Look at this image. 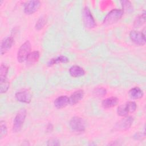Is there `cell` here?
<instances>
[{
    "mask_svg": "<svg viewBox=\"0 0 146 146\" xmlns=\"http://www.w3.org/2000/svg\"><path fill=\"white\" fill-rule=\"evenodd\" d=\"M117 113L119 116L125 117L127 116L129 113L127 103L125 104H121L117 107Z\"/></svg>",
    "mask_w": 146,
    "mask_h": 146,
    "instance_id": "ac0fdd59",
    "label": "cell"
},
{
    "mask_svg": "<svg viewBox=\"0 0 146 146\" xmlns=\"http://www.w3.org/2000/svg\"><path fill=\"white\" fill-rule=\"evenodd\" d=\"M145 22V11H144L143 13L136 17L134 21L133 26L135 27H139L142 26Z\"/></svg>",
    "mask_w": 146,
    "mask_h": 146,
    "instance_id": "d6986e66",
    "label": "cell"
},
{
    "mask_svg": "<svg viewBox=\"0 0 146 146\" xmlns=\"http://www.w3.org/2000/svg\"><path fill=\"white\" fill-rule=\"evenodd\" d=\"M127 104L129 113L133 112L134 111H136L137 106H136V104L134 102H129L127 103Z\"/></svg>",
    "mask_w": 146,
    "mask_h": 146,
    "instance_id": "484cf974",
    "label": "cell"
},
{
    "mask_svg": "<svg viewBox=\"0 0 146 146\" xmlns=\"http://www.w3.org/2000/svg\"><path fill=\"white\" fill-rule=\"evenodd\" d=\"M69 104V98L67 96H60L57 98L54 102V106L58 109H61L66 106H67Z\"/></svg>",
    "mask_w": 146,
    "mask_h": 146,
    "instance_id": "8fae6325",
    "label": "cell"
},
{
    "mask_svg": "<svg viewBox=\"0 0 146 146\" xmlns=\"http://www.w3.org/2000/svg\"><path fill=\"white\" fill-rule=\"evenodd\" d=\"M70 126L71 129L78 132H82L85 131L86 126L84 121L78 116L73 117L70 121Z\"/></svg>",
    "mask_w": 146,
    "mask_h": 146,
    "instance_id": "277c9868",
    "label": "cell"
},
{
    "mask_svg": "<svg viewBox=\"0 0 146 146\" xmlns=\"http://www.w3.org/2000/svg\"><path fill=\"white\" fill-rule=\"evenodd\" d=\"M2 2H3V1H0V5H1V3H2Z\"/></svg>",
    "mask_w": 146,
    "mask_h": 146,
    "instance_id": "f1b7e54d",
    "label": "cell"
},
{
    "mask_svg": "<svg viewBox=\"0 0 146 146\" xmlns=\"http://www.w3.org/2000/svg\"><path fill=\"white\" fill-rule=\"evenodd\" d=\"M10 86L9 82L6 80H3L0 82V92L1 94L5 93L9 89Z\"/></svg>",
    "mask_w": 146,
    "mask_h": 146,
    "instance_id": "cb8c5ba5",
    "label": "cell"
},
{
    "mask_svg": "<svg viewBox=\"0 0 146 146\" xmlns=\"http://www.w3.org/2000/svg\"><path fill=\"white\" fill-rule=\"evenodd\" d=\"M40 6L39 1H30L24 6V11L26 14H32L36 12Z\"/></svg>",
    "mask_w": 146,
    "mask_h": 146,
    "instance_id": "ba28073f",
    "label": "cell"
},
{
    "mask_svg": "<svg viewBox=\"0 0 146 146\" xmlns=\"http://www.w3.org/2000/svg\"><path fill=\"white\" fill-rule=\"evenodd\" d=\"M8 72V67L3 64H2L0 67V82L6 80V77L7 76Z\"/></svg>",
    "mask_w": 146,
    "mask_h": 146,
    "instance_id": "44dd1931",
    "label": "cell"
},
{
    "mask_svg": "<svg viewBox=\"0 0 146 146\" xmlns=\"http://www.w3.org/2000/svg\"><path fill=\"white\" fill-rule=\"evenodd\" d=\"M39 58V52L38 51H35L32 52H30L28 55L26 61L27 63L32 64L36 63Z\"/></svg>",
    "mask_w": 146,
    "mask_h": 146,
    "instance_id": "e0dca14e",
    "label": "cell"
},
{
    "mask_svg": "<svg viewBox=\"0 0 146 146\" xmlns=\"http://www.w3.org/2000/svg\"><path fill=\"white\" fill-rule=\"evenodd\" d=\"M47 145H60V143H59V140H58L57 139H51L48 140Z\"/></svg>",
    "mask_w": 146,
    "mask_h": 146,
    "instance_id": "4316f807",
    "label": "cell"
},
{
    "mask_svg": "<svg viewBox=\"0 0 146 146\" xmlns=\"http://www.w3.org/2000/svg\"><path fill=\"white\" fill-rule=\"evenodd\" d=\"M124 11L121 9H115L110 11L103 20V24L110 25L117 22L123 16Z\"/></svg>",
    "mask_w": 146,
    "mask_h": 146,
    "instance_id": "6da1fadb",
    "label": "cell"
},
{
    "mask_svg": "<svg viewBox=\"0 0 146 146\" xmlns=\"http://www.w3.org/2000/svg\"><path fill=\"white\" fill-rule=\"evenodd\" d=\"M14 39L11 36H9L5 39H4L1 45V54L3 55L6 53L12 47L13 44Z\"/></svg>",
    "mask_w": 146,
    "mask_h": 146,
    "instance_id": "30bf717a",
    "label": "cell"
},
{
    "mask_svg": "<svg viewBox=\"0 0 146 146\" xmlns=\"http://www.w3.org/2000/svg\"><path fill=\"white\" fill-rule=\"evenodd\" d=\"M53 129V126L51 124L49 123L47 127V131L48 132H51Z\"/></svg>",
    "mask_w": 146,
    "mask_h": 146,
    "instance_id": "83f0119b",
    "label": "cell"
},
{
    "mask_svg": "<svg viewBox=\"0 0 146 146\" xmlns=\"http://www.w3.org/2000/svg\"><path fill=\"white\" fill-rule=\"evenodd\" d=\"M83 23L86 28L93 29L96 26V22L90 9L87 7H85L83 10Z\"/></svg>",
    "mask_w": 146,
    "mask_h": 146,
    "instance_id": "8992f818",
    "label": "cell"
},
{
    "mask_svg": "<svg viewBox=\"0 0 146 146\" xmlns=\"http://www.w3.org/2000/svg\"><path fill=\"white\" fill-rule=\"evenodd\" d=\"M32 96L27 90L19 91L15 94L16 99L22 103H29L31 100Z\"/></svg>",
    "mask_w": 146,
    "mask_h": 146,
    "instance_id": "9c48e42d",
    "label": "cell"
},
{
    "mask_svg": "<svg viewBox=\"0 0 146 146\" xmlns=\"http://www.w3.org/2000/svg\"><path fill=\"white\" fill-rule=\"evenodd\" d=\"M69 62V59L68 58H67L65 56H60L56 58H53L50 60L48 63L47 65L48 66H51L55 64H58L60 63H66Z\"/></svg>",
    "mask_w": 146,
    "mask_h": 146,
    "instance_id": "2e32d148",
    "label": "cell"
},
{
    "mask_svg": "<svg viewBox=\"0 0 146 146\" xmlns=\"http://www.w3.org/2000/svg\"><path fill=\"white\" fill-rule=\"evenodd\" d=\"M47 23V18L46 16H42L39 18L35 24V29L37 30H41L46 25Z\"/></svg>",
    "mask_w": 146,
    "mask_h": 146,
    "instance_id": "ffe728a7",
    "label": "cell"
},
{
    "mask_svg": "<svg viewBox=\"0 0 146 146\" xmlns=\"http://www.w3.org/2000/svg\"><path fill=\"white\" fill-rule=\"evenodd\" d=\"M118 99L116 97L108 98L103 100L102 105L104 108H110L115 106L118 103Z\"/></svg>",
    "mask_w": 146,
    "mask_h": 146,
    "instance_id": "5bb4252c",
    "label": "cell"
},
{
    "mask_svg": "<svg viewBox=\"0 0 146 146\" xmlns=\"http://www.w3.org/2000/svg\"><path fill=\"white\" fill-rule=\"evenodd\" d=\"M84 96L83 90H78L75 91L69 98V104L74 105L81 100Z\"/></svg>",
    "mask_w": 146,
    "mask_h": 146,
    "instance_id": "7c38bea8",
    "label": "cell"
},
{
    "mask_svg": "<svg viewBox=\"0 0 146 146\" xmlns=\"http://www.w3.org/2000/svg\"><path fill=\"white\" fill-rule=\"evenodd\" d=\"M120 3L123 6V10H126L128 12L132 11L133 6L132 3L129 1H121Z\"/></svg>",
    "mask_w": 146,
    "mask_h": 146,
    "instance_id": "603a6c76",
    "label": "cell"
},
{
    "mask_svg": "<svg viewBox=\"0 0 146 146\" xmlns=\"http://www.w3.org/2000/svg\"><path fill=\"white\" fill-rule=\"evenodd\" d=\"M129 95L130 98L133 99H140L143 97V91L139 87H136L134 88H131L129 91Z\"/></svg>",
    "mask_w": 146,
    "mask_h": 146,
    "instance_id": "9a60e30c",
    "label": "cell"
},
{
    "mask_svg": "<svg viewBox=\"0 0 146 146\" xmlns=\"http://www.w3.org/2000/svg\"><path fill=\"white\" fill-rule=\"evenodd\" d=\"M131 40L135 44L140 46H143L145 43V35L140 31L132 30L129 33Z\"/></svg>",
    "mask_w": 146,
    "mask_h": 146,
    "instance_id": "52a82bcc",
    "label": "cell"
},
{
    "mask_svg": "<svg viewBox=\"0 0 146 146\" xmlns=\"http://www.w3.org/2000/svg\"><path fill=\"white\" fill-rule=\"evenodd\" d=\"M93 94L96 96H103L107 94V90L103 87H98L94 90Z\"/></svg>",
    "mask_w": 146,
    "mask_h": 146,
    "instance_id": "d4e9b609",
    "label": "cell"
},
{
    "mask_svg": "<svg viewBox=\"0 0 146 146\" xmlns=\"http://www.w3.org/2000/svg\"><path fill=\"white\" fill-rule=\"evenodd\" d=\"M31 44L29 40L26 41L19 47L17 52V60L19 63H22L26 60L30 53Z\"/></svg>",
    "mask_w": 146,
    "mask_h": 146,
    "instance_id": "3957f363",
    "label": "cell"
},
{
    "mask_svg": "<svg viewBox=\"0 0 146 146\" xmlns=\"http://www.w3.org/2000/svg\"><path fill=\"white\" fill-rule=\"evenodd\" d=\"M7 133V128L5 122L1 120L0 122V139H2L3 137L6 136Z\"/></svg>",
    "mask_w": 146,
    "mask_h": 146,
    "instance_id": "7402d4cb",
    "label": "cell"
},
{
    "mask_svg": "<svg viewBox=\"0 0 146 146\" xmlns=\"http://www.w3.org/2000/svg\"><path fill=\"white\" fill-rule=\"evenodd\" d=\"M26 116V110L21 108L17 112L13 121V130L14 132H18L21 129Z\"/></svg>",
    "mask_w": 146,
    "mask_h": 146,
    "instance_id": "7a4b0ae2",
    "label": "cell"
},
{
    "mask_svg": "<svg viewBox=\"0 0 146 146\" xmlns=\"http://www.w3.org/2000/svg\"><path fill=\"white\" fill-rule=\"evenodd\" d=\"M133 121V118L132 116H125L116 123L113 127L115 131H124L128 129Z\"/></svg>",
    "mask_w": 146,
    "mask_h": 146,
    "instance_id": "5b68a950",
    "label": "cell"
},
{
    "mask_svg": "<svg viewBox=\"0 0 146 146\" xmlns=\"http://www.w3.org/2000/svg\"><path fill=\"white\" fill-rule=\"evenodd\" d=\"M69 72L70 75L74 78L80 77L85 74L83 68L77 65L71 66L69 70Z\"/></svg>",
    "mask_w": 146,
    "mask_h": 146,
    "instance_id": "4fadbf2b",
    "label": "cell"
}]
</instances>
